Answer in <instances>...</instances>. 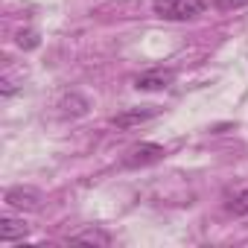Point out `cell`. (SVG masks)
<instances>
[{
    "label": "cell",
    "mask_w": 248,
    "mask_h": 248,
    "mask_svg": "<svg viewBox=\"0 0 248 248\" xmlns=\"http://www.w3.org/2000/svg\"><path fill=\"white\" fill-rule=\"evenodd\" d=\"M152 9L164 21H193L204 15L207 0H152Z\"/></svg>",
    "instance_id": "cell-1"
},
{
    "label": "cell",
    "mask_w": 248,
    "mask_h": 248,
    "mask_svg": "<svg viewBox=\"0 0 248 248\" xmlns=\"http://www.w3.org/2000/svg\"><path fill=\"white\" fill-rule=\"evenodd\" d=\"M164 158H167V149H164V146H158V143H138V146H132L126 155H123V167L140 170V167L161 164Z\"/></svg>",
    "instance_id": "cell-2"
},
{
    "label": "cell",
    "mask_w": 248,
    "mask_h": 248,
    "mask_svg": "<svg viewBox=\"0 0 248 248\" xmlns=\"http://www.w3.org/2000/svg\"><path fill=\"white\" fill-rule=\"evenodd\" d=\"M3 202H6V207H12V210H21V213L27 210V213H32V210H41L44 196H41V190H35V187L18 184V187H9V190H6Z\"/></svg>",
    "instance_id": "cell-3"
},
{
    "label": "cell",
    "mask_w": 248,
    "mask_h": 248,
    "mask_svg": "<svg viewBox=\"0 0 248 248\" xmlns=\"http://www.w3.org/2000/svg\"><path fill=\"white\" fill-rule=\"evenodd\" d=\"M158 114H161V108H158V105H138V108H123L120 114H114V117H111V126H117V129H138V126H143V123L155 120Z\"/></svg>",
    "instance_id": "cell-4"
},
{
    "label": "cell",
    "mask_w": 248,
    "mask_h": 248,
    "mask_svg": "<svg viewBox=\"0 0 248 248\" xmlns=\"http://www.w3.org/2000/svg\"><path fill=\"white\" fill-rule=\"evenodd\" d=\"M172 79H175L172 70H146L135 79V88L138 91H164L172 85Z\"/></svg>",
    "instance_id": "cell-5"
},
{
    "label": "cell",
    "mask_w": 248,
    "mask_h": 248,
    "mask_svg": "<svg viewBox=\"0 0 248 248\" xmlns=\"http://www.w3.org/2000/svg\"><path fill=\"white\" fill-rule=\"evenodd\" d=\"M30 233V225L24 219H15V216H0V239L3 242H18Z\"/></svg>",
    "instance_id": "cell-6"
},
{
    "label": "cell",
    "mask_w": 248,
    "mask_h": 248,
    "mask_svg": "<svg viewBox=\"0 0 248 248\" xmlns=\"http://www.w3.org/2000/svg\"><path fill=\"white\" fill-rule=\"evenodd\" d=\"M59 108H64V111H62L64 117H85V114H88V108H91V102H88L85 96H79L76 91H70V93H64V96H62Z\"/></svg>",
    "instance_id": "cell-7"
},
{
    "label": "cell",
    "mask_w": 248,
    "mask_h": 248,
    "mask_svg": "<svg viewBox=\"0 0 248 248\" xmlns=\"http://www.w3.org/2000/svg\"><path fill=\"white\" fill-rule=\"evenodd\" d=\"M67 242H73V245H99V248H105V245H111V236H108L105 231H99V228H91V231L73 233Z\"/></svg>",
    "instance_id": "cell-8"
},
{
    "label": "cell",
    "mask_w": 248,
    "mask_h": 248,
    "mask_svg": "<svg viewBox=\"0 0 248 248\" xmlns=\"http://www.w3.org/2000/svg\"><path fill=\"white\" fill-rule=\"evenodd\" d=\"M225 210H228V213H233V216H248V190H239V193L228 196Z\"/></svg>",
    "instance_id": "cell-9"
},
{
    "label": "cell",
    "mask_w": 248,
    "mask_h": 248,
    "mask_svg": "<svg viewBox=\"0 0 248 248\" xmlns=\"http://www.w3.org/2000/svg\"><path fill=\"white\" fill-rule=\"evenodd\" d=\"M38 44H41V38H38L35 30H21V32H18V47H24V50H35Z\"/></svg>",
    "instance_id": "cell-10"
},
{
    "label": "cell",
    "mask_w": 248,
    "mask_h": 248,
    "mask_svg": "<svg viewBox=\"0 0 248 248\" xmlns=\"http://www.w3.org/2000/svg\"><path fill=\"white\" fill-rule=\"evenodd\" d=\"M213 6L219 12H236V9H245L248 0H213Z\"/></svg>",
    "instance_id": "cell-11"
}]
</instances>
